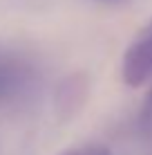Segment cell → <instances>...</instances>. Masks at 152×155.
Wrapping results in <instances>:
<instances>
[{"label": "cell", "instance_id": "obj_4", "mask_svg": "<svg viewBox=\"0 0 152 155\" xmlns=\"http://www.w3.org/2000/svg\"><path fill=\"white\" fill-rule=\"evenodd\" d=\"M145 110H148V113H152V85H150L148 94H145Z\"/></svg>", "mask_w": 152, "mask_h": 155}, {"label": "cell", "instance_id": "obj_3", "mask_svg": "<svg viewBox=\"0 0 152 155\" xmlns=\"http://www.w3.org/2000/svg\"><path fill=\"white\" fill-rule=\"evenodd\" d=\"M60 155H110V151L103 146H78V148H67Z\"/></svg>", "mask_w": 152, "mask_h": 155}, {"label": "cell", "instance_id": "obj_1", "mask_svg": "<svg viewBox=\"0 0 152 155\" xmlns=\"http://www.w3.org/2000/svg\"><path fill=\"white\" fill-rule=\"evenodd\" d=\"M40 88V72L25 58L0 52V104L34 97Z\"/></svg>", "mask_w": 152, "mask_h": 155}, {"label": "cell", "instance_id": "obj_2", "mask_svg": "<svg viewBox=\"0 0 152 155\" xmlns=\"http://www.w3.org/2000/svg\"><path fill=\"white\" fill-rule=\"evenodd\" d=\"M121 79L128 88H141L152 81V18L125 47L121 58Z\"/></svg>", "mask_w": 152, "mask_h": 155}]
</instances>
